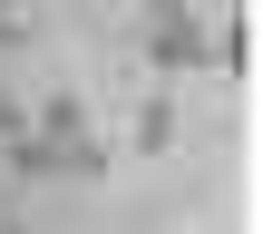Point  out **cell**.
Returning <instances> with one entry per match:
<instances>
[{
	"label": "cell",
	"mask_w": 263,
	"mask_h": 234,
	"mask_svg": "<svg viewBox=\"0 0 263 234\" xmlns=\"http://www.w3.org/2000/svg\"><path fill=\"white\" fill-rule=\"evenodd\" d=\"M137 147H146V156L176 147V98H146V107H137Z\"/></svg>",
	"instance_id": "2"
},
{
	"label": "cell",
	"mask_w": 263,
	"mask_h": 234,
	"mask_svg": "<svg viewBox=\"0 0 263 234\" xmlns=\"http://www.w3.org/2000/svg\"><path fill=\"white\" fill-rule=\"evenodd\" d=\"M137 39H146V59L176 78V68H205V20H195V0H146L137 10Z\"/></svg>",
	"instance_id": "1"
}]
</instances>
